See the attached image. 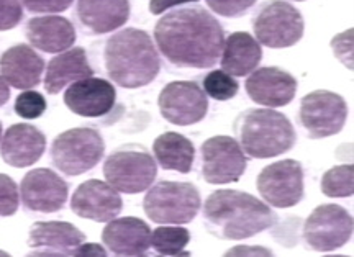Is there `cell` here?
Wrapping results in <instances>:
<instances>
[{"mask_svg":"<svg viewBox=\"0 0 354 257\" xmlns=\"http://www.w3.org/2000/svg\"><path fill=\"white\" fill-rule=\"evenodd\" d=\"M154 38L169 63L197 69L215 66L225 43L220 21L202 7L166 13L154 26Z\"/></svg>","mask_w":354,"mask_h":257,"instance_id":"cell-1","label":"cell"},{"mask_svg":"<svg viewBox=\"0 0 354 257\" xmlns=\"http://www.w3.org/2000/svg\"><path fill=\"white\" fill-rule=\"evenodd\" d=\"M203 220L209 233L218 239L253 238L276 225L277 216L263 200L241 190H216L205 200Z\"/></svg>","mask_w":354,"mask_h":257,"instance_id":"cell-2","label":"cell"},{"mask_svg":"<svg viewBox=\"0 0 354 257\" xmlns=\"http://www.w3.org/2000/svg\"><path fill=\"white\" fill-rule=\"evenodd\" d=\"M104 57L109 77L123 88L148 86L161 69L153 39L138 28H125L115 33L105 44Z\"/></svg>","mask_w":354,"mask_h":257,"instance_id":"cell-3","label":"cell"},{"mask_svg":"<svg viewBox=\"0 0 354 257\" xmlns=\"http://www.w3.org/2000/svg\"><path fill=\"white\" fill-rule=\"evenodd\" d=\"M238 143L253 159L281 156L294 148L295 130L286 115L272 108H251L234 122Z\"/></svg>","mask_w":354,"mask_h":257,"instance_id":"cell-4","label":"cell"},{"mask_svg":"<svg viewBox=\"0 0 354 257\" xmlns=\"http://www.w3.org/2000/svg\"><path fill=\"white\" fill-rule=\"evenodd\" d=\"M145 213L159 225H185L201 210V193L190 182L154 184L143 200Z\"/></svg>","mask_w":354,"mask_h":257,"instance_id":"cell-5","label":"cell"},{"mask_svg":"<svg viewBox=\"0 0 354 257\" xmlns=\"http://www.w3.org/2000/svg\"><path fill=\"white\" fill-rule=\"evenodd\" d=\"M158 174L156 161L138 144L113 151L104 164V175L122 193H141L151 187Z\"/></svg>","mask_w":354,"mask_h":257,"instance_id":"cell-6","label":"cell"},{"mask_svg":"<svg viewBox=\"0 0 354 257\" xmlns=\"http://www.w3.org/2000/svg\"><path fill=\"white\" fill-rule=\"evenodd\" d=\"M104 153V140L92 128H73L61 133L51 146L53 164L66 175H81L94 169Z\"/></svg>","mask_w":354,"mask_h":257,"instance_id":"cell-7","label":"cell"},{"mask_svg":"<svg viewBox=\"0 0 354 257\" xmlns=\"http://www.w3.org/2000/svg\"><path fill=\"white\" fill-rule=\"evenodd\" d=\"M304 26L302 13L284 0L266 2L253 21L258 43L274 50L297 44L304 37Z\"/></svg>","mask_w":354,"mask_h":257,"instance_id":"cell-8","label":"cell"},{"mask_svg":"<svg viewBox=\"0 0 354 257\" xmlns=\"http://www.w3.org/2000/svg\"><path fill=\"white\" fill-rule=\"evenodd\" d=\"M348 118V105L342 95L330 91H315L300 102L299 123L310 140L338 135Z\"/></svg>","mask_w":354,"mask_h":257,"instance_id":"cell-9","label":"cell"},{"mask_svg":"<svg viewBox=\"0 0 354 257\" xmlns=\"http://www.w3.org/2000/svg\"><path fill=\"white\" fill-rule=\"evenodd\" d=\"M353 226V216L346 208L326 203L317 207L305 220L304 241L313 251H336L351 239Z\"/></svg>","mask_w":354,"mask_h":257,"instance_id":"cell-10","label":"cell"},{"mask_svg":"<svg viewBox=\"0 0 354 257\" xmlns=\"http://www.w3.org/2000/svg\"><path fill=\"white\" fill-rule=\"evenodd\" d=\"M256 187L261 197L276 208H290L304 198V167L295 159H282L259 172Z\"/></svg>","mask_w":354,"mask_h":257,"instance_id":"cell-11","label":"cell"},{"mask_svg":"<svg viewBox=\"0 0 354 257\" xmlns=\"http://www.w3.org/2000/svg\"><path fill=\"white\" fill-rule=\"evenodd\" d=\"M202 175L205 182L223 185L238 182L245 174L248 159L232 136H214L202 144Z\"/></svg>","mask_w":354,"mask_h":257,"instance_id":"cell-12","label":"cell"},{"mask_svg":"<svg viewBox=\"0 0 354 257\" xmlns=\"http://www.w3.org/2000/svg\"><path fill=\"white\" fill-rule=\"evenodd\" d=\"M158 104L162 117L177 126H189L202 122L209 112L205 92L192 81L167 84L159 94Z\"/></svg>","mask_w":354,"mask_h":257,"instance_id":"cell-13","label":"cell"},{"mask_svg":"<svg viewBox=\"0 0 354 257\" xmlns=\"http://www.w3.org/2000/svg\"><path fill=\"white\" fill-rule=\"evenodd\" d=\"M69 187L55 171L35 169L24 177L20 184V197L25 208L41 213H55L66 205Z\"/></svg>","mask_w":354,"mask_h":257,"instance_id":"cell-14","label":"cell"},{"mask_svg":"<svg viewBox=\"0 0 354 257\" xmlns=\"http://www.w3.org/2000/svg\"><path fill=\"white\" fill-rule=\"evenodd\" d=\"M123 208V200L109 182L92 179L79 185L71 198V210L86 220L109 223L117 218Z\"/></svg>","mask_w":354,"mask_h":257,"instance_id":"cell-15","label":"cell"},{"mask_svg":"<svg viewBox=\"0 0 354 257\" xmlns=\"http://www.w3.org/2000/svg\"><path fill=\"white\" fill-rule=\"evenodd\" d=\"M117 91L105 79L86 77L73 82L64 92V104L71 112L86 118H99L115 107Z\"/></svg>","mask_w":354,"mask_h":257,"instance_id":"cell-16","label":"cell"},{"mask_svg":"<svg viewBox=\"0 0 354 257\" xmlns=\"http://www.w3.org/2000/svg\"><path fill=\"white\" fill-rule=\"evenodd\" d=\"M86 234L64 221H38L30 228L28 247L32 256H76Z\"/></svg>","mask_w":354,"mask_h":257,"instance_id":"cell-17","label":"cell"},{"mask_svg":"<svg viewBox=\"0 0 354 257\" xmlns=\"http://www.w3.org/2000/svg\"><path fill=\"white\" fill-rule=\"evenodd\" d=\"M248 97L264 107L279 108L289 105L297 92V81L292 74L279 68L254 69L246 79Z\"/></svg>","mask_w":354,"mask_h":257,"instance_id":"cell-18","label":"cell"},{"mask_svg":"<svg viewBox=\"0 0 354 257\" xmlns=\"http://www.w3.org/2000/svg\"><path fill=\"white\" fill-rule=\"evenodd\" d=\"M102 241L115 256H145L151 245V228L135 216L113 218L102 231Z\"/></svg>","mask_w":354,"mask_h":257,"instance_id":"cell-19","label":"cell"},{"mask_svg":"<svg viewBox=\"0 0 354 257\" xmlns=\"http://www.w3.org/2000/svg\"><path fill=\"white\" fill-rule=\"evenodd\" d=\"M46 149V138L28 123L12 125L0 143V156L12 167H28L39 161Z\"/></svg>","mask_w":354,"mask_h":257,"instance_id":"cell-20","label":"cell"},{"mask_svg":"<svg viewBox=\"0 0 354 257\" xmlns=\"http://www.w3.org/2000/svg\"><path fill=\"white\" fill-rule=\"evenodd\" d=\"M44 70V61L28 44L8 48L0 57V73L8 86L28 91L37 87Z\"/></svg>","mask_w":354,"mask_h":257,"instance_id":"cell-21","label":"cell"},{"mask_svg":"<svg viewBox=\"0 0 354 257\" xmlns=\"http://www.w3.org/2000/svg\"><path fill=\"white\" fill-rule=\"evenodd\" d=\"M26 38L32 46L44 53H63L76 41V30L59 15L35 17L26 23Z\"/></svg>","mask_w":354,"mask_h":257,"instance_id":"cell-22","label":"cell"},{"mask_svg":"<svg viewBox=\"0 0 354 257\" xmlns=\"http://www.w3.org/2000/svg\"><path fill=\"white\" fill-rule=\"evenodd\" d=\"M77 17L91 33L104 35L118 30L130 19L128 0H77Z\"/></svg>","mask_w":354,"mask_h":257,"instance_id":"cell-23","label":"cell"},{"mask_svg":"<svg viewBox=\"0 0 354 257\" xmlns=\"http://www.w3.org/2000/svg\"><path fill=\"white\" fill-rule=\"evenodd\" d=\"M92 75H94V69L88 64L87 53L84 48L66 50L48 63L46 75H44V91L48 94L56 95L68 84L92 77Z\"/></svg>","mask_w":354,"mask_h":257,"instance_id":"cell-24","label":"cell"},{"mask_svg":"<svg viewBox=\"0 0 354 257\" xmlns=\"http://www.w3.org/2000/svg\"><path fill=\"white\" fill-rule=\"evenodd\" d=\"M261 59H263L261 44L250 33L236 32L225 39L220 63L221 70L227 74L233 77H245L258 69Z\"/></svg>","mask_w":354,"mask_h":257,"instance_id":"cell-25","label":"cell"},{"mask_svg":"<svg viewBox=\"0 0 354 257\" xmlns=\"http://www.w3.org/2000/svg\"><path fill=\"white\" fill-rule=\"evenodd\" d=\"M153 153L162 169L177 171L180 174H189L192 171L196 149L190 140L179 133H165L158 136L154 140Z\"/></svg>","mask_w":354,"mask_h":257,"instance_id":"cell-26","label":"cell"},{"mask_svg":"<svg viewBox=\"0 0 354 257\" xmlns=\"http://www.w3.org/2000/svg\"><path fill=\"white\" fill-rule=\"evenodd\" d=\"M190 241L187 228L180 225L158 226L151 231V245L161 256H183Z\"/></svg>","mask_w":354,"mask_h":257,"instance_id":"cell-27","label":"cell"},{"mask_svg":"<svg viewBox=\"0 0 354 257\" xmlns=\"http://www.w3.org/2000/svg\"><path fill=\"white\" fill-rule=\"evenodd\" d=\"M322 192L331 198H349L354 193L353 164L331 167L322 177Z\"/></svg>","mask_w":354,"mask_h":257,"instance_id":"cell-28","label":"cell"},{"mask_svg":"<svg viewBox=\"0 0 354 257\" xmlns=\"http://www.w3.org/2000/svg\"><path fill=\"white\" fill-rule=\"evenodd\" d=\"M238 81L233 79V75L225 73V70L216 69L210 70L203 79V92L205 95L212 97L214 100L225 102L233 99L238 94Z\"/></svg>","mask_w":354,"mask_h":257,"instance_id":"cell-29","label":"cell"},{"mask_svg":"<svg viewBox=\"0 0 354 257\" xmlns=\"http://www.w3.org/2000/svg\"><path fill=\"white\" fill-rule=\"evenodd\" d=\"M46 112V100L39 92L26 91L17 97L15 100V113L20 118L37 120Z\"/></svg>","mask_w":354,"mask_h":257,"instance_id":"cell-30","label":"cell"},{"mask_svg":"<svg viewBox=\"0 0 354 257\" xmlns=\"http://www.w3.org/2000/svg\"><path fill=\"white\" fill-rule=\"evenodd\" d=\"M20 205L19 187L12 177L0 174V216H12Z\"/></svg>","mask_w":354,"mask_h":257,"instance_id":"cell-31","label":"cell"},{"mask_svg":"<svg viewBox=\"0 0 354 257\" xmlns=\"http://www.w3.org/2000/svg\"><path fill=\"white\" fill-rule=\"evenodd\" d=\"M205 2L218 15L236 19V17L245 15L254 6L256 0H205Z\"/></svg>","mask_w":354,"mask_h":257,"instance_id":"cell-32","label":"cell"},{"mask_svg":"<svg viewBox=\"0 0 354 257\" xmlns=\"http://www.w3.org/2000/svg\"><path fill=\"white\" fill-rule=\"evenodd\" d=\"M24 19L20 0H0V32L15 28Z\"/></svg>","mask_w":354,"mask_h":257,"instance_id":"cell-33","label":"cell"},{"mask_svg":"<svg viewBox=\"0 0 354 257\" xmlns=\"http://www.w3.org/2000/svg\"><path fill=\"white\" fill-rule=\"evenodd\" d=\"M335 56L338 57L348 69H353V30H346L344 33L336 35L331 39Z\"/></svg>","mask_w":354,"mask_h":257,"instance_id":"cell-34","label":"cell"},{"mask_svg":"<svg viewBox=\"0 0 354 257\" xmlns=\"http://www.w3.org/2000/svg\"><path fill=\"white\" fill-rule=\"evenodd\" d=\"M26 10L33 13H59L68 10L74 0H20Z\"/></svg>","mask_w":354,"mask_h":257,"instance_id":"cell-35","label":"cell"},{"mask_svg":"<svg viewBox=\"0 0 354 257\" xmlns=\"http://www.w3.org/2000/svg\"><path fill=\"white\" fill-rule=\"evenodd\" d=\"M192 2H198V0H151V2H149V10H151L154 15H159V13H165L172 7L184 6V3Z\"/></svg>","mask_w":354,"mask_h":257,"instance_id":"cell-36","label":"cell"},{"mask_svg":"<svg viewBox=\"0 0 354 257\" xmlns=\"http://www.w3.org/2000/svg\"><path fill=\"white\" fill-rule=\"evenodd\" d=\"M76 256H82V257L107 256V252H105V249H102V246H99V245H84L82 242V245L79 246Z\"/></svg>","mask_w":354,"mask_h":257,"instance_id":"cell-37","label":"cell"},{"mask_svg":"<svg viewBox=\"0 0 354 257\" xmlns=\"http://www.w3.org/2000/svg\"><path fill=\"white\" fill-rule=\"evenodd\" d=\"M8 99H10V88H8L6 79L0 75V107H3L8 102Z\"/></svg>","mask_w":354,"mask_h":257,"instance_id":"cell-38","label":"cell"},{"mask_svg":"<svg viewBox=\"0 0 354 257\" xmlns=\"http://www.w3.org/2000/svg\"><path fill=\"white\" fill-rule=\"evenodd\" d=\"M0 138H2V123H0Z\"/></svg>","mask_w":354,"mask_h":257,"instance_id":"cell-39","label":"cell"},{"mask_svg":"<svg viewBox=\"0 0 354 257\" xmlns=\"http://www.w3.org/2000/svg\"><path fill=\"white\" fill-rule=\"evenodd\" d=\"M297 2H304V0H297Z\"/></svg>","mask_w":354,"mask_h":257,"instance_id":"cell-40","label":"cell"}]
</instances>
